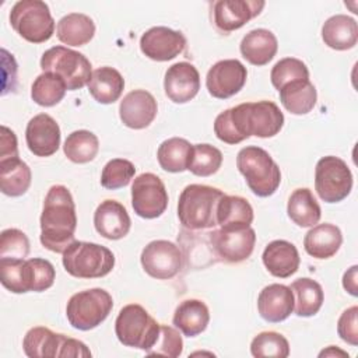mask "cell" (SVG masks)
<instances>
[{
    "label": "cell",
    "mask_w": 358,
    "mask_h": 358,
    "mask_svg": "<svg viewBox=\"0 0 358 358\" xmlns=\"http://www.w3.org/2000/svg\"><path fill=\"white\" fill-rule=\"evenodd\" d=\"M76 204L70 190L63 185L52 186L41 214V243L50 252L63 253L76 241Z\"/></svg>",
    "instance_id": "obj_1"
},
{
    "label": "cell",
    "mask_w": 358,
    "mask_h": 358,
    "mask_svg": "<svg viewBox=\"0 0 358 358\" xmlns=\"http://www.w3.org/2000/svg\"><path fill=\"white\" fill-rule=\"evenodd\" d=\"M222 192L207 185H187L178 200V218L180 224L190 229H207L217 225V204Z\"/></svg>",
    "instance_id": "obj_2"
},
{
    "label": "cell",
    "mask_w": 358,
    "mask_h": 358,
    "mask_svg": "<svg viewBox=\"0 0 358 358\" xmlns=\"http://www.w3.org/2000/svg\"><path fill=\"white\" fill-rule=\"evenodd\" d=\"M229 113L243 140L250 136L274 137L284 126V115L273 101L243 102L231 108Z\"/></svg>",
    "instance_id": "obj_3"
},
{
    "label": "cell",
    "mask_w": 358,
    "mask_h": 358,
    "mask_svg": "<svg viewBox=\"0 0 358 358\" xmlns=\"http://www.w3.org/2000/svg\"><path fill=\"white\" fill-rule=\"evenodd\" d=\"M236 166L249 189L259 197L275 193L281 183V171L271 155L256 145L243 147L236 155Z\"/></svg>",
    "instance_id": "obj_4"
},
{
    "label": "cell",
    "mask_w": 358,
    "mask_h": 358,
    "mask_svg": "<svg viewBox=\"0 0 358 358\" xmlns=\"http://www.w3.org/2000/svg\"><path fill=\"white\" fill-rule=\"evenodd\" d=\"M63 267L76 278H101L115 267V255L106 246L74 241L63 252Z\"/></svg>",
    "instance_id": "obj_5"
},
{
    "label": "cell",
    "mask_w": 358,
    "mask_h": 358,
    "mask_svg": "<svg viewBox=\"0 0 358 358\" xmlns=\"http://www.w3.org/2000/svg\"><path fill=\"white\" fill-rule=\"evenodd\" d=\"M161 324L138 303L123 306L115 320V334L117 340L131 348L145 352L155 344Z\"/></svg>",
    "instance_id": "obj_6"
},
{
    "label": "cell",
    "mask_w": 358,
    "mask_h": 358,
    "mask_svg": "<svg viewBox=\"0 0 358 358\" xmlns=\"http://www.w3.org/2000/svg\"><path fill=\"white\" fill-rule=\"evenodd\" d=\"M13 29L31 43H43L55 32V20L49 6L41 0H20L10 11Z\"/></svg>",
    "instance_id": "obj_7"
},
{
    "label": "cell",
    "mask_w": 358,
    "mask_h": 358,
    "mask_svg": "<svg viewBox=\"0 0 358 358\" xmlns=\"http://www.w3.org/2000/svg\"><path fill=\"white\" fill-rule=\"evenodd\" d=\"M112 308L113 299L108 291L91 288L70 296L66 306V316L74 329L88 331L98 327L109 316Z\"/></svg>",
    "instance_id": "obj_8"
},
{
    "label": "cell",
    "mask_w": 358,
    "mask_h": 358,
    "mask_svg": "<svg viewBox=\"0 0 358 358\" xmlns=\"http://www.w3.org/2000/svg\"><path fill=\"white\" fill-rule=\"evenodd\" d=\"M41 69L59 76L67 91H76L88 84L92 76L91 62L80 52L66 46H53L41 57Z\"/></svg>",
    "instance_id": "obj_9"
},
{
    "label": "cell",
    "mask_w": 358,
    "mask_h": 358,
    "mask_svg": "<svg viewBox=\"0 0 358 358\" xmlns=\"http://www.w3.org/2000/svg\"><path fill=\"white\" fill-rule=\"evenodd\" d=\"M352 189V173L347 162L334 155L322 157L315 168V190L326 203L344 200Z\"/></svg>",
    "instance_id": "obj_10"
},
{
    "label": "cell",
    "mask_w": 358,
    "mask_h": 358,
    "mask_svg": "<svg viewBox=\"0 0 358 358\" xmlns=\"http://www.w3.org/2000/svg\"><path fill=\"white\" fill-rule=\"evenodd\" d=\"M134 213L145 220L161 217L168 207V192L159 176L145 172L134 178L131 185Z\"/></svg>",
    "instance_id": "obj_11"
},
{
    "label": "cell",
    "mask_w": 358,
    "mask_h": 358,
    "mask_svg": "<svg viewBox=\"0 0 358 358\" xmlns=\"http://www.w3.org/2000/svg\"><path fill=\"white\" fill-rule=\"evenodd\" d=\"M207 235L215 255L228 263L246 260L256 243V232L252 227L220 228Z\"/></svg>",
    "instance_id": "obj_12"
},
{
    "label": "cell",
    "mask_w": 358,
    "mask_h": 358,
    "mask_svg": "<svg viewBox=\"0 0 358 358\" xmlns=\"http://www.w3.org/2000/svg\"><path fill=\"white\" fill-rule=\"evenodd\" d=\"M182 252L173 242L158 239L150 242L141 252L140 262L144 271L157 280H169L182 268Z\"/></svg>",
    "instance_id": "obj_13"
},
{
    "label": "cell",
    "mask_w": 358,
    "mask_h": 358,
    "mask_svg": "<svg viewBox=\"0 0 358 358\" xmlns=\"http://www.w3.org/2000/svg\"><path fill=\"white\" fill-rule=\"evenodd\" d=\"M248 78L246 67L236 59H224L210 67L206 77V87L211 96L227 99L238 94Z\"/></svg>",
    "instance_id": "obj_14"
},
{
    "label": "cell",
    "mask_w": 358,
    "mask_h": 358,
    "mask_svg": "<svg viewBox=\"0 0 358 358\" xmlns=\"http://www.w3.org/2000/svg\"><path fill=\"white\" fill-rule=\"evenodd\" d=\"M185 48V35L168 27H152L140 38V49L143 55L155 62L172 60L179 56Z\"/></svg>",
    "instance_id": "obj_15"
},
{
    "label": "cell",
    "mask_w": 358,
    "mask_h": 358,
    "mask_svg": "<svg viewBox=\"0 0 358 358\" xmlns=\"http://www.w3.org/2000/svg\"><path fill=\"white\" fill-rule=\"evenodd\" d=\"M266 6L262 0H220L213 6L215 27L222 32H232L242 28L252 18L257 17Z\"/></svg>",
    "instance_id": "obj_16"
},
{
    "label": "cell",
    "mask_w": 358,
    "mask_h": 358,
    "mask_svg": "<svg viewBox=\"0 0 358 358\" xmlns=\"http://www.w3.org/2000/svg\"><path fill=\"white\" fill-rule=\"evenodd\" d=\"M60 127L48 113L34 116L25 129L28 150L36 157H50L60 147Z\"/></svg>",
    "instance_id": "obj_17"
},
{
    "label": "cell",
    "mask_w": 358,
    "mask_h": 358,
    "mask_svg": "<svg viewBox=\"0 0 358 358\" xmlns=\"http://www.w3.org/2000/svg\"><path fill=\"white\" fill-rule=\"evenodd\" d=\"M158 112L154 95L145 90H133L123 96L119 105V116L129 129L141 130L148 127Z\"/></svg>",
    "instance_id": "obj_18"
},
{
    "label": "cell",
    "mask_w": 358,
    "mask_h": 358,
    "mask_svg": "<svg viewBox=\"0 0 358 358\" xmlns=\"http://www.w3.org/2000/svg\"><path fill=\"white\" fill-rule=\"evenodd\" d=\"M164 90L165 95L173 103L192 101L200 90V74L197 69L187 62L172 64L165 73Z\"/></svg>",
    "instance_id": "obj_19"
},
{
    "label": "cell",
    "mask_w": 358,
    "mask_h": 358,
    "mask_svg": "<svg viewBox=\"0 0 358 358\" xmlns=\"http://www.w3.org/2000/svg\"><path fill=\"white\" fill-rule=\"evenodd\" d=\"M94 227L101 236L109 241H117L129 234L131 220L122 203L108 199L96 207Z\"/></svg>",
    "instance_id": "obj_20"
},
{
    "label": "cell",
    "mask_w": 358,
    "mask_h": 358,
    "mask_svg": "<svg viewBox=\"0 0 358 358\" xmlns=\"http://www.w3.org/2000/svg\"><path fill=\"white\" fill-rule=\"evenodd\" d=\"M257 310L268 323H280L294 312V294L284 284H270L257 296Z\"/></svg>",
    "instance_id": "obj_21"
},
{
    "label": "cell",
    "mask_w": 358,
    "mask_h": 358,
    "mask_svg": "<svg viewBox=\"0 0 358 358\" xmlns=\"http://www.w3.org/2000/svg\"><path fill=\"white\" fill-rule=\"evenodd\" d=\"M262 260L267 271L277 278H288L299 268V253L294 243L275 239L271 241L263 250Z\"/></svg>",
    "instance_id": "obj_22"
},
{
    "label": "cell",
    "mask_w": 358,
    "mask_h": 358,
    "mask_svg": "<svg viewBox=\"0 0 358 358\" xmlns=\"http://www.w3.org/2000/svg\"><path fill=\"white\" fill-rule=\"evenodd\" d=\"M343 243V234L338 227L330 222L310 227L303 238L306 253L315 259L333 257Z\"/></svg>",
    "instance_id": "obj_23"
},
{
    "label": "cell",
    "mask_w": 358,
    "mask_h": 358,
    "mask_svg": "<svg viewBox=\"0 0 358 358\" xmlns=\"http://www.w3.org/2000/svg\"><path fill=\"white\" fill-rule=\"evenodd\" d=\"M241 55L253 66H264L271 62L278 50L275 35L264 28L249 31L241 41Z\"/></svg>",
    "instance_id": "obj_24"
},
{
    "label": "cell",
    "mask_w": 358,
    "mask_h": 358,
    "mask_svg": "<svg viewBox=\"0 0 358 358\" xmlns=\"http://www.w3.org/2000/svg\"><path fill=\"white\" fill-rule=\"evenodd\" d=\"M210 322L207 305L200 299L182 301L173 313V326L186 337H196L203 333Z\"/></svg>",
    "instance_id": "obj_25"
},
{
    "label": "cell",
    "mask_w": 358,
    "mask_h": 358,
    "mask_svg": "<svg viewBox=\"0 0 358 358\" xmlns=\"http://www.w3.org/2000/svg\"><path fill=\"white\" fill-rule=\"evenodd\" d=\"M322 39L324 45L334 50H348L357 45V21L345 14H336L327 18L322 27Z\"/></svg>",
    "instance_id": "obj_26"
},
{
    "label": "cell",
    "mask_w": 358,
    "mask_h": 358,
    "mask_svg": "<svg viewBox=\"0 0 358 358\" xmlns=\"http://www.w3.org/2000/svg\"><path fill=\"white\" fill-rule=\"evenodd\" d=\"M87 85L91 96L96 102L109 105L120 98L124 90V78L116 69L103 66L92 71Z\"/></svg>",
    "instance_id": "obj_27"
},
{
    "label": "cell",
    "mask_w": 358,
    "mask_h": 358,
    "mask_svg": "<svg viewBox=\"0 0 358 358\" xmlns=\"http://www.w3.org/2000/svg\"><path fill=\"white\" fill-rule=\"evenodd\" d=\"M282 106L292 115L309 113L317 101L315 85L309 80H295L278 90Z\"/></svg>",
    "instance_id": "obj_28"
},
{
    "label": "cell",
    "mask_w": 358,
    "mask_h": 358,
    "mask_svg": "<svg viewBox=\"0 0 358 358\" xmlns=\"http://www.w3.org/2000/svg\"><path fill=\"white\" fill-rule=\"evenodd\" d=\"M56 35L67 46H84L94 38L95 24L85 14L70 13L59 20Z\"/></svg>",
    "instance_id": "obj_29"
},
{
    "label": "cell",
    "mask_w": 358,
    "mask_h": 358,
    "mask_svg": "<svg viewBox=\"0 0 358 358\" xmlns=\"http://www.w3.org/2000/svg\"><path fill=\"white\" fill-rule=\"evenodd\" d=\"M287 214L298 227L310 228L320 221L322 210L312 190L308 187H299L295 189L288 199Z\"/></svg>",
    "instance_id": "obj_30"
},
{
    "label": "cell",
    "mask_w": 358,
    "mask_h": 358,
    "mask_svg": "<svg viewBox=\"0 0 358 358\" xmlns=\"http://www.w3.org/2000/svg\"><path fill=\"white\" fill-rule=\"evenodd\" d=\"M217 225L221 228H243L253 222V208L241 196L222 194L217 204Z\"/></svg>",
    "instance_id": "obj_31"
},
{
    "label": "cell",
    "mask_w": 358,
    "mask_h": 358,
    "mask_svg": "<svg viewBox=\"0 0 358 358\" xmlns=\"http://www.w3.org/2000/svg\"><path fill=\"white\" fill-rule=\"evenodd\" d=\"M32 173L29 166L20 159L8 158L0 161V190L10 197H20L31 186Z\"/></svg>",
    "instance_id": "obj_32"
},
{
    "label": "cell",
    "mask_w": 358,
    "mask_h": 358,
    "mask_svg": "<svg viewBox=\"0 0 358 358\" xmlns=\"http://www.w3.org/2000/svg\"><path fill=\"white\" fill-rule=\"evenodd\" d=\"M64 334L53 333L43 326L32 327L22 340V348L29 358H56L59 357Z\"/></svg>",
    "instance_id": "obj_33"
},
{
    "label": "cell",
    "mask_w": 358,
    "mask_h": 358,
    "mask_svg": "<svg viewBox=\"0 0 358 358\" xmlns=\"http://www.w3.org/2000/svg\"><path fill=\"white\" fill-rule=\"evenodd\" d=\"M289 288L294 294V310L298 316L310 317L320 310L324 301V294L317 281L302 277L295 280Z\"/></svg>",
    "instance_id": "obj_34"
},
{
    "label": "cell",
    "mask_w": 358,
    "mask_h": 358,
    "mask_svg": "<svg viewBox=\"0 0 358 358\" xmlns=\"http://www.w3.org/2000/svg\"><path fill=\"white\" fill-rule=\"evenodd\" d=\"M193 145L180 137H172L162 141L157 151L159 166L171 173L187 171Z\"/></svg>",
    "instance_id": "obj_35"
},
{
    "label": "cell",
    "mask_w": 358,
    "mask_h": 358,
    "mask_svg": "<svg viewBox=\"0 0 358 358\" xmlns=\"http://www.w3.org/2000/svg\"><path fill=\"white\" fill-rule=\"evenodd\" d=\"M64 155L74 164L92 161L99 151V140L90 130H76L70 133L63 144Z\"/></svg>",
    "instance_id": "obj_36"
},
{
    "label": "cell",
    "mask_w": 358,
    "mask_h": 358,
    "mask_svg": "<svg viewBox=\"0 0 358 358\" xmlns=\"http://www.w3.org/2000/svg\"><path fill=\"white\" fill-rule=\"evenodd\" d=\"M66 91L67 87L59 76L43 71L32 83L31 98L39 106L50 108L57 105L64 98Z\"/></svg>",
    "instance_id": "obj_37"
},
{
    "label": "cell",
    "mask_w": 358,
    "mask_h": 358,
    "mask_svg": "<svg viewBox=\"0 0 358 358\" xmlns=\"http://www.w3.org/2000/svg\"><path fill=\"white\" fill-rule=\"evenodd\" d=\"M0 281L14 294L31 291V268L25 259H0Z\"/></svg>",
    "instance_id": "obj_38"
},
{
    "label": "cell",
    "mask_w": 358,
    "mask_h": 358,
    "mask_svg": "<svg viewBox=\"0 0 358 358\" xmlns=\"http://www.w3.org/2000/svg\"><path fill=\"white\" fill-rule=\"evenodd\" d=\"M222 165V152L211 144H194L189 161L187 171L196 176H211Z\"/></svg>",
    "instance_id": "obj_39"
},
{
    "label": "cell",
    "mask_w": 358,
    "mask_h": 358,
    "mask_svg": "<svg viewBox=\"0 0 358 358\" xmlns=\"http://www.w3.org/2000/svg\"><path fill=\"white\" fill-rule=\"evenodd\" d=\"M250 352L253 357H275L287 358L289 355L288 340L277 331H262L250 343Z\"/></svg>",
    "instance_id": "obj_40"
},
{
    "label": "cell",
    "mask_w": 358,
    "mask_h": 358,
    "mask_svg": "<svg viewBox=\"0 0 358 358\" xmlns=\"http://www.w3.org/2000/svg\"><path fill=\"white\" fill-rule=\"evenodd\" d=\"M136 173L133 162L123 158L108 161L101 173V185L108 190H116L130 183Z\"/></svg>",
    "instance_id": "obj_41"
},
{
    "label": "cell",
    "mask_w": 358,
    "mask_h": 358,
    "mask_svg": "<svg viewBox=\"0 0 358 358\" xmlns=\"http://www.w3.org/2000/svg\"><path fill=\"white\" fill-rule=\"evenodd\" d=\"M273 87L278 91L282 85L295 80H309L308 66L295 57H284L278 60L270 73Z\"/></svg>",
    "instance_id": "obj_42"
},
{
    "label": "cell",
    "mask_w": 358,
    "mask_h": 358,
    "mask_svg": "<svg viewBox=\"0 0 358 358\" xmlns=\"http://www.w3.org/2000/svg\"><path fill=\"white\" fill-rule=\"evenodd\" d=\"M29 253L28 236L17 229H4L0 235V259H25Z\"/></svg>",
    "instance_id": "obj_43"
},
{
    "label": "cell",
    "mask_w": 358,
    "mask_h": 358,
    "mask_svg": "<svg viewBox=\"0 0 358 358\" xmlns=\"http://www.w3.org/2000/svg\"><path fill=\"white\" fill-rule=\"evenodd\" d=\"M183 352V340L180 331L172 326H161L155 344L147 351V355L179 357Z\"/></svg>",
    "instance_id": "obj_44"
},
{
    "label": "cell",
    "mask_w": 358,
    "mask_h": 358,
    "mask_svg": "<svg viewBox=\"0 0 358 358\" xmlns=\"http://www.w3.org/2000/svg\"><path fill=\"white\" fill-rule=\"evenodd\" d=\"M337 333L350 345H358V306L345 309L337 322Z\"/></svg>",
    "instance_id": "obj_45"
},
{
    "label": "cell",
    "mask_w": 358,
    "mask_h": 358,
    "mask_svg": "<svg viewBox=\"0 0 358 358\" xmlns=\"http://www.w3.org/2000/svg\"><path fill=\"white\" fill-rule=\"evenodd\" d=\"M214 133L218 140L227 143V144H238L243 141L242 136L235 129V124L232 123L229 109L221 112L215 120H214Z\"/></svg>",
    "instance_id": "obj_46"
},
{
    "label": "cell",
    "mask_w": 358,
    "mask_h": 358,
    "mask_svg": "<svg viewBox=\"0 0 358 358\" xmlns=\"http://www.w3.org/2000/svg\"><path fill=\"white\" fill-rule=\"evenodd\" d=\"M0 161L15 158L18 157V145H17V136L15 133L8 129L7 126H1V136H0Z\"/></svg>",
    "instance_id": "obj_47"
},
{
    "label": "cell",
    "mask_w": 358,
    "mask_h": 358,
    "mask_svg": "<svg viewBox=\"0 0 358 358\" xmlns=\"http://www.w3.org/2000/svg\"><path fill=\"white\" fill-rule=\"evenodd\" d=\"M59 357H62V358H64V357L88 358V357H91V351L83 341L64 336V338L62 341Z\"/></svg>",
    "instance_id": "obj_48"
},
{
    "label": "cell",
    "mask_w": 358,
    "mask_h": 358,
    "mask_svg": "<svg viewBox=\"0 0 358 358\" xmlns=\"http://www.w3.org/2000/svg\"><path fill=\"white\" fill-rule=\"evenodd\" d=\"M357 271H358V266H351L343 275V287L344 289L352 295L357 296L358 295V284H357Z\"/></svg>",
    "instance_id": "obj_49"
},
{
    "label": "cell",
    "mask_w": 358,
    "mask_h": 358,
    "mask_svg": "<svg viewBox=\"0 0 358 358\" xmlns=\"http://www.w3.org/2000/svg\"><path fill=\"white\" fill-rule=\"evenodd\" d=\"M319 357H345V358H348V352L340 350L338 347L329 345L326 350L319 352Z\"/></svg>",
    "instance_id": "obj_50"
}]
</instances>
